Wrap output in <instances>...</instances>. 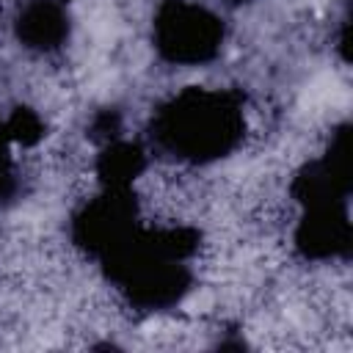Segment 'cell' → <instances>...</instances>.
Here are the masks:
<instances>
[{
	"label": "cell",
	"mask_w": 353,
	"mask_h": 353,
	"mask_svg": "<svg viewBox=\"0 0 353 353\" xmlns=\"http://www.w3.org/2000/svg\"><path fill=\"white\" fill-rule=\"evenodd\" d=\"M160 141L182 157L210 160L234 146L240 135V113L221 94H188L163 110Z\"/></svg>",
	"instance_id": "cell-1"
},
{
	"label": "cell",
	"mask_w": 353,
	"mask_h": 353,
	"mask_svg": "<svg viewBox=\"0 0 353 353\" xmlns=\"http://www.w3.org/2000/svg\"><path fill=\"white\" fill-rule=\"evenodd\" d=\"M221 36L223 30L218 19L210 17L204 8L188 3H171L168 8H163L157 22L160 50L171 61H185V63L204 61L218 50Z\"/></svg>",
	"instance_id": "cell-2"
},
{
	"label": "cell",
	"mask_w": 353,
	"mask_h": 353,
	"mask_svg": "<svg viewBox=\"0 0 353 353\" xmlns=\"http://www.w3.org/2000/svg\"><path fill=\"white\" fill-rule=\"evenodd\" d=\"M63 33H66V19L50 3L28 6L25 14H22V19H19V36L30 47L50 50V47H55L63 39Z\"/></svg>",
	"instance_id": "cell-3"
},
{
	"label": "cell",
	"mask_w": 353,
	"mask_h": 353,
	"mask_svg": "<svg viewBox=\"0 0 353 353\" xmlns=\"http://www.w3.org/2000/svg\"><path fill=\"white\" fill-rule=\"evenodd\" d=\"M0 182H6V138L0 135Z\"/></svg>",
	"instance_id": "cell-4"
}]
</instances>
